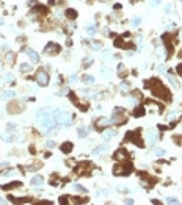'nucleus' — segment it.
<instances>
[{
  "label": "nucleus",
  "mask_w": 182,
  "mask_h": 205,
  "mask_svg": "<svg viewBox=\"0 0 182 205\" xmlns=\"http://www.w3.org/2000/svg\"><path fill=\"white\" fill-rule=\"evenodd\" d=\"M145 86L148 88V89H151V92L154 94V97H159V99H162V100H165V102L171 100V94H170L168 88L165 86L159 79H151V80L145 81Z\"/></svg>",
  "instance_id": "1"
},
{
  "label": "nucleus",
  "mask_w": 182,
  "mask_h": 205,
  "mask_svg": "<svg viewBox=\"0 0 182 205\" xmlns=\"http://www.w3.org/2000/svg\"><path fill=\"white\" fill-rule=\"evenodd\" d=\"M132 171H134V164H132L130 161H118L116 166L113 168V174L115 175H127L130 174Z\"/></svg>",
  "instance_id": "2"
},
{
  "label": "nucleus",
  "mask_w": 182,
  "mask_h": 205,
  "mask_svg": "<svg viewBox=\"0 0 182 205\" xmlns=\"http://www.w3.org/2000/svg\"><path fill=\"white\" fill-rule=\"evenodd\" d=\"M91 171H93V164L90 161H82L74 169V172L79 175V177H88V175L91 174Z\"/></svg>",
  "instance_id": "3"
},
{
  "label": "nucleus",
  "mask_w": 182,
  "mask_h": 205,
  "mask_svg": "<svg viewBox=\"0 0 182 205\" xmlns=\"http://www.w3.org/2000/svg\"><path fill=\"white\" fill-rule=\"evenodd\" d=\"M140 133H141V130L140 129H137L134 132H127L126 133V141H129V142H134L137 144L138 147H145V142H143V140H140Z\"/></svg>",
  "instance_id": "4"
},
{
  "label": "nucleus",
  "mask_w": 182,
  "mask_h": 205,
  "mask_svg": "<svg viewBox=\"0 0 182 205\" xmlns=\"http://www.w3.org/2000/svg\"><path fill=\"white\" fill-rule=\"evenodd\" d=\"M126 121H127V118L124 116V108H121V107L115 108L113 110L112 124H115V125H123V124H126Z\"/></svg>",
  "instance_id": "5"
},
{
  "label": "nucleus",
  "mask_w": 182,
  "mask_h": 205,
  "mask_svg": "<svg viewBox=\"0 0 182 205\" xmlns=\"http://www.w3.org/2000/svg\"><path fill=\"white\" fill-rule=\"evenodd\" d=\"M35 80H36V83L39 86H47L49 85V80H50V77H49V74L44 69H39L36 72V75H35Z\"/></svg>",
  "instance_id": "6"
},
{
  "label": "nucleus",
  "mask_w": 182,
  "mask_h": 205,
  "mask_svg": "<svg viewBox=\"0 0 182 205\" xmlns=\"http://www.w3.org/2000/svg\"><path fill=\"white\" fill-rule=\"evenodd\" d=\"M156 177H149V174L146 172H140V185L143 188H146V190H149L152 186V183H156Z\"/></svg>",
  "instance_id": "7"
},
{
  "label": "nucleus",
  "mask_w": 182,
  "mask_h": 205,
  "mask_svg": "<svg viewBox=\"0 0 182 205\" xmlns=\"http://www.w3.org/2000/svg\"><path fill=\"white\" fill-rule=\"evenodd\" d=\"M173 39H174V36L171 35V33H165V35L162 36V41L165 42V47H167V50H168V55L167 57L170 58L173 55V50H174V46H173Z\"/></svg>",
  "instance_id": "8"
},
{
  "label": "nucleus",
  "mask_w": 182,
  "mask_h": 205,
  "mask_svg": "<svg viewBox=\"0 0 182 205\" xmlns=\"http://www.w3.org/2000/svg\"><path fill=\"white\" fill-rule=\"evenodd\" d=\"M44 53L46 55H58L60 53V46L55 42H49L46 47H44Z\"/></svg>",
  "instance_id": "9"
},
{
  "label": "nucleus",
  "mask_w": 182,
  "mask_h": 205,
  "mask_svg": "<svg viewBox=\"0 0 182 205\" xmlns=\"http://www.w3.org/2000/svg\"><path fill=\"white\" fill-rule=\"evenodd\" d=\"M115 160H116V161H126V160L129 158V153H127V150H126V149H118L116 152H115Z\"/></svg>",
  "instance_id": "10"
},
{
  "label": "nucleus",
  "mask_w": 182,
  "mask_h": 205,
  "mask_svg": "<svg viewBox=\"0 0 182 205\" xmlns=\"http://www.w3.org/2000/svg\"><path fill=\"white\" fill-rule=\"evenodd\" d=\"M148 141H149L151 146H154V144L159 141V135H157V132L154 130V129H149V130H148Z\"/></svg>",
  "instance_id": "11"
},
{
  "label": "nucleus",
  "mask_w": 182,
  "mask_h": 205,
  "mask_svg": "<svg viewBox=\"0 0 182 205\" xmlns=\"http://www.w3.org/2000/svg\"><path fill=\"white\" fill-rule=\"evenodd\" d=\"M24 52H25V53L30 57L31 63H38V61H39V55H38L35 50H33V49H30V47H25V49H24Z\"/></svg>",
  "instance_id": "12"
},
{
  "label": "nucleus",
  "mask_w": 182,
  "mask_h": 205,
  "mask_svg": "<svg viewBox=\"0 0 182 205\" xmlns=\"http://www.w3.org/2000/svg\"><path fill=\"white\" fill-rule=\"evenodd\" d=\"M110 122H112V119H108V118H99L96 121V127L99 130H102V129H105L107 125H110Z\"/></svg>",
  "instance_id": "13"
},
{
  "label": "nucleus",
  "mask_w": 182,
  "mask_h": 205,
  "mask_svg": "<svg viewBox=\"0 0 182 205\" xmlns=\"http://www.w3.org/2000/svg\"><path fill=\"white\" fill-rule=\"evenodd\" d=\"M60 149H61V152H63V153H69V152L74 149V144H72V142H69V141H68V142H63Z\"/></svg>",
  "instance_id": "14"
},
{
  "label": "nucleus",
  "mask_w": 182,
  "mask_h": 205,
  "mask_svg": "<svg viewBox=\"0 0 182 205\" xmlns=\"http://www.w3.org/2000/svg\"><path fill=\"white\" fill-rule=\"evenodd\" d=\"M64 14H66V17L71 19V20L77 19V16H79V14H77V11H75V9H72V8H68V9L64 11Z\"/></svg>",
  "instance_id": "15"
},
{
  "label": "nucleus",
  "mask_w": 182,
  "mask_h": 205,
  "mask_svg": "<svg viewBox=\"0 0 182 205\" xmlns=\"http://www.w3.org/2000/svg\"><path fill=\"white\" fill-rule=\"evenodd\" d=\"M14 96H16L14 91H7V92H2V94H0V99H2V100H8V99H13Z\"/></svg>",
  "instance_id": "16"
},
{
  "label": "nucleus",
  "mask_w": 182,
  "mask_h": 205,
  "mask_svg": "<svg viewBox=\"0 0 182 205\" xmlns=\"http://www.w3.org/2000/svg\"><path fill=\"white\" fill-rule=\"evenodd\" d=\"M145 111H146V110H145V107H141V105H140V107H137V108H135L134 116H135V118H140V116H145Z\"/></svg>",
  "instance_id": "17"
},
{
  "label": "nucleus",
  "mask_w": 182,
  "mask_h": 205,
  "mask_svg": "<svg viewBox=\"0 0 182 205\" xmlns=\"http://www.w3.org/2000/svg\"><path fill=\"white\" fill-rule=\"evenodd\" d=\"M30 183L33 185V186H38V185H42V177L41 175H36V177H33L31 179V182Z\"/></svg>",
  "instance_id": "18"
},
{
  "label": "nucleus",
  "mask_w": 182,
  "mask_h": 205,
  "mask_svg": "<svg viewBox=\"0 0 182 205\" xmlns=\"http://www.w3.org/2000/svg\"><path fill=\"white\" fill-rule=\"evenodd\" d=\"M107 152V146H99L96 150H93V155H102Z\"/></svg>",
  "instance_id": "19"
},
{
  "label": "nucleus",
  "mask_w": 182,
  "mask_h": 205,
  "mask_svg": "<svg viewBox=\"0 0 182 205\" xmlns=\"http://www.w3.org/2000/svg\"><path fill=\"white\" fill-rule=\"evenodd\" d=\"M22 183L20 182H13V183H8V185H3V186H0L2 190H11V188H16V186H20Z\"/></svg>",
  "instance_id": "20"
},
{
  "label": "nucleus",
  "mask_w": 182,
  "mask_h": 205,
  "mask_svg": "<svg viewBox=\"0 0 182 205\" xmlns=\"http://www.w3.org/2000/svg\"><path fill=\"white\" fill-rule=\"evenodd\" d=\"M14 58H16V55H14L13 52H8L7 57H5V60H7L8 64H13V63H14Z\"/></svg>",
  "instance_id": "21"
},
{
  "label": "nucleus",
  "mask_w": 182,
  "mask_h": 205,
  "mask_svg": "<svg viewBox=\"0 0 182 205\" xmlns=\"http://www.w3.org/2000/svg\"><path fill=\"white\" fill-rule=\"evenodd\" d=\"M115 135H116V133H115V132H112V130H107V132H104V140H112V138L115 136Z\"/></svg>",
  "instance_id": "22"
},
{
  "label": "nucleus",
  "mask_w": 182,
  "mask_h": 205,
  "mask_svg": "<svg viewBox=\"0 0 182 205\" xmlns=\"http://www.w3.org/2000/svg\"><path fill=\"white\" fill-rule=\"evenodd\" d=\"M86 31H88V35L93 38V36L96 35V27H94V25H88V27H86Z\"/></svg>",
  "instance_id": "23"
},
{
  "label": "nucleus",
  "mask_w": 182,
  "mask_h": 205,
  "mask_svg": "<svg viewBox=\"0 0 182 205\" xmlns=\"http://www.w3.org/2000/svg\"><path fill=\"white\" fill-rule=\"evenodd\" d=\"M83 81L86 83V85H90V83H94V77H93V75H83Z\"/></svg>",
  "instance_id": "24"
},
{
  "label": "nucleus",
  "mask_w": 182,
  "mask_h": 205,
  "mask_svg": "<svg viewBox=\"0 0 182 205\" xmlns=\"http://www.w3.org/2000/svg\"><path fill=\"white\" fill-rule=\"evenodd\" d=\"M93 63H94V60H93V58H90V57L85 58V60H83V68H90Z\"/></svg>",
  "instance_id": "25"
},
{
  "label": "nucleus",
  "mask_w": 182,
  "mask_h": 205,
  "mask_svg": "<svg viewBox=\"0 0 182 205\" xmlns=\"http://www.w3.org/2000/svg\"><path fill=\"white\" fill-rule=\"evenodd\" d=\"M72 188H74L75 191H79V193H86V188H83V186H82V185H79V183H75Z\"/></svg>",
  "instance_id": "26"
},
{
  "label": "nucleus",
  "mask_w": 182,
  "mask_h": 205,
  "mask_svg": "<svg viewBox=\"0 0 182 205\" xmlns=\"http://www.w3.org/2000/svg\"><path fill=\"white\" fill-rule=\"evenodd\" d=\"M33 68H31V64H27V63H24V64H20V71H24V72H27V71H31Z\"/></svg>",
  "instance_id": "27"
},
{
  "label": "nucleus",
  "mask_w": 182,
  "mask_h": 205,
  "mask_svg": "<svg viewBox=\"0 0 182 205\" xmlns=\"http://www.w3.org/2000/svg\"><path fill=\"white\" fill-rule=\"evenodd\" d=\"M154 153H156L157 157H163V155H165V149H162V147H157L156 150H154Z\"/></svg>",
  "instance_id": "28"
},
{
  "label": "nucleus",
  "mask_w": 182,
  "mask_h": 205,
  "mask_svg": "<svg viewBox=\"0 0 182 205\" xmlns=\"http://www.w3.org/2000/svg\"><path fill=\"white\" fill-rule=\"evenodd\" d=\"M91 47H93V49H96V50H101L102 44H101V42H97V41H91Z\"/></svg>",
  "instance_id": "29"
},
{
  "label": "nucleus",
  "mask_w": 182,
  "mask_h": 205,
  "mask_svg": "<svg viewBox=\"0 0 182 205\" xmlns=\"http://www.w3.org/2000/svg\"><path fill=\"white\" fill-rule=\"evenodd\" d=\"M129 85H127V83H123V85H121V92H123V94H127L129 92Z\"/></svg>",
  "instance_id": "30"
},
{
  "label": "nucleus",
  "mask_w": 182,
  "mask_h": 205,
  "mask_svg": "<svg viewBox=\"0 0 182 205\" xmlns=\"http://www.w3.org/2000/svg\"><path fill=\"white\" fill-rule=\"evenodd\" d=\"M165 201H167V204H179V201L176 197H167Z\"/></svg>",
  "instance_id": "31"
},
{
  "label": "nucleus",
  "mask_w": 182,
  "mask_h": 205,
  "mask_svg": "<svg viewBox=\"0 0 182 205\" xmlns=\"http://www.w3.org/2000/svg\"><path fill=\"white\" fill-rule=\"evenodd\" d=\"M101 72H102V74H105V77H110V74H112V71H110L108 68H102Z\"/></svg>",
  "instance_id": "32"
},
{
  "label": "nucleus",
  "mask_w": 182,
  "mask_h": 205,
  "mask_svg": "<svg viewBox=\"0 0 182 205\" xmlns=\"http://www.w3.org/2000/svg\"><path fill=\"white\" fill-rule=\"evenodd\" d=\"M138 24H141V19L140 17H135L134 20H132V25H134V27H138Z\"/></svg>",
  "instance_id": "33"
},
{
  "label": "nucleus",
  "mask_w": 182,
  "mask_h": 205,
  "mask_svg": "<svg viewBox=\"0 0 182 205\" xmlns=\"http://www.w3.org/2000/svg\"><path fill=\"white\" fill-rule=\"evenodd\" d=\"M168 80H170V81H171V83H173V85H174V86H178V81H176V79H174V77H173V75H168Z\"/></svg>",
  "instance_id": "34"
},
{
  "label": "nucleus",
  "mask_w": 182,
  "mask_h": 205,
  "mask_svg": "<svg viewBox=\"0 0 182 205\" xmlns=\"http://www.w3.org/2000/svg\"><path fill=\"white\" fill-rule=\"evenodd\" d=\"M176 72H178V74L182 77V63H179V64H178V68H176Z\"/></svg>",
  "instance_id": "35"
},
{
  "label": "nucleus",
  "mask_w": 182,
  "mask_h": 205,
  "mask_svg": "<svg viewBox=\"0 0 182 205\" xmlns=\"http://www.w3.org/2000/svg\"><path fill=\"white\" fill-rule=\"evenodd\" d=\"M2 140H3V141H7V142H10V141H11V136H10L8 133H5V135H3V138H2Z\"/></svg>",
  "instance_id": "36"
},
{
  "label": "nucleus",
  "mask_w": 182,
  "mask_h": 205,
  "mask_svg": "<svg viewBox=\"0 0 182 205\" xmlns=\"http://www.w3.org/2000/svg\"><path fill=\"white\" fill-rule=\"evenodd\" d=\"M5 80L11 81V80H13V74H5Z\"/></svg>",
  "instance_id": "37"
},
{
  "label": "nucleus",
  "mask_w": 182,
  "mask_h": 205,
  "mask_svg": "<svg viewBox=\"0 0 182 205\" xmlns=\"http://www.w3.org/2000/svg\"><path fill=\"white\" fill-rule=\"evenodd\" d=\"M85 135H86V130H83V129H80V130H79V136H80V138H83Z\"/></svg>",
  "instance_id": "38"
},
{
  "label": "nucleus",
  "mask_w": 182,
  "mask_h": 205,
  "mask_svg": "<svg viewBox=\"0 0 182 205\" xmlns=\"http://www.w3.org/2000/svg\"><path fill=\"white\" fill-rule=\"evenodd\" d=\"M171 11H173V7H171V5H167V8H165V13H171Z\"/></svg>",
  "instance_id": "39"
},
{
  "label": "nucleus",
  "mask_w": 182,
  "mask_h": 205,
  "mask_svg": "<svg viewBox=\"0 0 182 205\" xmlns=\"http://www.w3.org/2000/svg\"><path fill=\"white\" fill-rule=\"evenodd\" d=\"M162 0H151V5H154V7H157V5H160Z\"/></svg>",
  "instance_id": "40"
},
{
  "label": "nucleus",
  "mask_w": 182,
  "mask_h": 205,
  "mask_svg": "<svg viewBox=\"0 0 182 205\" xmlns=\"http://www.w3.org/2000/svg\"><path fill=\"white\" fill-rule=\"evenodd\" d=\"M108 57H110V52L108 50H104L102 52V58H108Z\"/></svg>",
  "instance_id": "41"
},
{
  "label": "nucleus",
  "mask_w": 182,
  "mask_h": 205,
  "mask_svg": "<svg viewBox=\"0 0 182 205\" xmlns=\"http://www.w3.org/2000/svg\"><path fill=\"white\" fill-rule=\"evenodd\" d=\"M94 97H96V99H104V97H105V94H104V92H99V94H96Z\"/></svg>",
  "instance_id": "42"
},
{
  "label": "nucleus",
  "mask_w": 182,
  "mask_h": 205,
  "mask_svg": "<svg viewBox=\"0 0 182 205\" xmlns=\"http://www.w3.org/2000/svg\"><path fill=\"white\" fill-rule=\"evenodd\" d=\"M53 146H55L53 141H47V147H53Z\"/></svg>",
  "instance_id": "43"
},
{
  "label": "nucleus",
  "mask_w": 182,
  "mask_h": 205,
  "mask_svg": "<svg viewBox=\"0 0 182 205\" xmlns=\"http://www.w3.org/2000/svg\"><path fill=\"white\" fill-rule=\"evenodd\" d=\"M124 204H130V205H132V204H134V201H132V199H126Z\"/></svg>",
  "instance_id": "44"
},
{
  "label": "nucleus",
  "mask_w": 182,
  "mask_h": 205,
  "mask_svg": "<svg viewBox=\"0 0 182 205\" xmlns=\"http://www.w3.org/2000/svg\"><path fill=\"white\" fill-rule=\"evenodd\" d=\"M159 71H160V72H165V66H159Z\"/></svg>",
  "instance_id": "45"
},
{
  "label": "nucleus",
  "mask_w": 182,
  "mask_h": 205,
  "mask_svg": "<svg viewBox=\"0 0 182 205\" xmlns=\"http://www.w3.org/2000/svg\"><path fill=\"white\" fill-rule=\"evenodd\" d=\"M3 85V79H0V86H2Z\"/></svg>",
  "instance_id": "46"
},
{
  "label": "nucleus",
  "mask_w": 182,
  "mask_h": 205,
  "mask_svg": "<svg viewBox=\"0 0 182 205\" xmlns=\"http://www.w3.org/2000/svg\"><path fill=\"white\" fill-rule=\"evenodd\" d=\"M0 69H2V57H0Z\"/></svg>",
  "instance_id": "47"
},
{
  "label": "nucleus",
  "mask_w": 182,
  "mask_h": 205,
  "mask_svg": "<svg viewBox=\"0 0 182 205\" xmlns=\"http://www.w3.org/2000/svg\"><path fill=\"white\" fill-rule=\"evenodd\" d=\"M3 202H5V201H3V199H2V197H0V204H3Z\"/></svg>",
  "instance_id": "48"
},
{
  "label": "nucleus",
  "mask_w": 182,
  "mask_h": 205,
  "mask_svg": "<svg viewBox=\"0 0 182 205\" xmlns=\"http://www.w3.org/2000/svg\"><path fill=\"white\" fill-rule=\"evenodd\" d=\"M101 2H108V0H101Z\"/></svg>",
  "instance_id": "49"
},
{
  "label": "nucleus",
  "mask_w": 182,
  "mask_h": 205,
  "mask_svg": "<svg viewBox=\"0 0 182 205\" xmlns=\"http://www.w3.org/2000/svg\"><path fill=\"white\" fill-rule=\"evenodd\" d=\"M179 2H182V0H179Z\"/></svg>",
  "instance_id": "50"
}]
</instances>
